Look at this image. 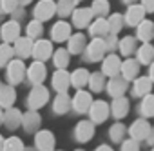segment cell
Returning <instances> with one entry per match:
<instances>
[{
    "label": "cell",
    "mask_w": 154,
    "mask_h": 151,
    "mask_svg": "<svg viewBox=\"0 0 154 151\" xmlns=\"http://www.w3.org/2000/svg\"><path fill=\"white\" fill-rule=\"evenodd\" d=\"M103 40H105V47H107V51H109V53H114V51H116V47H118L116 35H112V33H111V37L103 38Z\"/></svg>",
    "instance_id": "44"
},
{
    "label": "cell",
    "mask_w": 154,
    "mask_h": 151,
    "mask_svg": "<svg viewBox=\"0 0 154 151\" xmlns=\"http://www.w3.org/2000/svg\"><path fill=\"white\" fill-rule=\"evenodd\" d=\"M2 147H4V138L0 137V149H2Z\"/></svg>",
    "instance_id": "51"
},
{
    "label": "cell",
    "mask_w": 154,
    "mask_h": 151,
    "mask_svg": "<svg viewBox=\"0 0 154 151\" xmlns=\"http://www.w3.org/2000/svg\"><path fill=\"white\" fill-rule=\"evenodd\" d=\"M22 124H24V127H26V131H36V127L40 126V115L36 113V111H29V113H26L24 117H22Z\"/></svg>",
    "instance_id": "24"
},
{
    "label": "cell",
    "mask_w": 154,
    "mask_h": 151,
    "mask_svg": "<svg viewBox=\"0 0 154 151\" xmlns=\"http://www.w3.org/2000/svg\"><path fill=\"white\" fill-rule=\"evenodd\" d=\"M89 86L93 91H102L103 86H105V73H93L89 75Z\"/></svg>",
    "instance_id": "31"
},
{
    "label": "cell",
    "mask_w": 154,
    "mask_h": 151,
    "mask_svg": "<svg viewBox=\"0 0 154 151\" xmlns=\"http://www.w3.org/2000/svg\"><path fill=\"white\" fill-rule=\"evenodd\" d=\"M107 89H109V93L116 98V97H122L123 93H125V89H127V80L125 79H112L111 82H109V86H107Z\"/></svg>",
    "instance_id": "22"
},
{
    "label": "cell",
    "mask_w": 154,
    "mask_h": 151,
    "mask_svg": "<svg viewBox=\"0 0 154 151\" xmlns=\"http://www.w3.org/2000/svg\"><path fill=\"white\" fill-rule=\"evenodd\" d=\"M91 35L96 38H105L109 35V24L107 20H103V17H98V20L91 24Z\"/></svg>",
    "instance_id": "17"
},
{
    "label": "cell",
    "mask_w": 154,
    "mask_h": 151,
    "mask_svg": "<svg viewBox=\"0 0 154 151\" xmlns=\"http://www.w3.org/2000/svg\"><path fill=\"white\" fill-rule=\"evenodd\" d=\"M91 11L96 17H105L109 13V2L107 0H94L93 6H91Z\"/></svg>",
    "instance_id": "33"
},
{
    "label": "cell",
    "mask_w": 154,
    "mask_h": 151,
    "mask_svg": "<svg viewBox=\"0 0 154 151\" xmlns=\"http://www.w3.org/2000/svg\"><path fill=\"white\" fill-rule=\"evenodd\" d=\"M91 104H93V97H91V93L82 91V89L76 93V97L72 98V108L78 111V113H85V111L91 108Z\"/></svg>",
    "instance_id": "6"
},
{
    "label": "cell",
    "mask_w": 154,
    "mask_h": 151,
    "mask_svg": "<svg viewBox=\"0 0 154 151\" xmlns=\"http://www.w3.org/2000/svg\"><path fill=\"white\" fill-rule=\"evenodd\" d=\"M36 147L40 151H53L54 147V137L51 131H38L36 133Z\"/></svg>",
    "instance_id": "11"
},
{
    "label": "cell",
    "mask_w": 154,
    "mask_h": 151,
    "mask_svg": "<svg viewBox=\"0 0 154 151\" xmlns=\"http://www.w3.org/2000/svg\"><path fill=\"white\" fill-rule=\"evenodd\" d=\"M71 84L74 88H78V89H82L84 86H87L89 84V73H87V69H76L71 75Z\"/></svg>",
    "instance_id": "21"
},
{
    "label": "cell",
    "mask_w": 154,
    "mask_h": 151,
    "mask_svg": "<svg viewBox=\"0 0 154 151\" xmlns=\"http://www.w3.org/2000/svg\"><path fill=\"white\" fill-rule=\"evenodd\" d=\"M143 15H145V8L143 6H131L127 9V15H125V20L129 26H138L141 20H143Z\"/></svg>",
    "instance_id": "15"
},
{
    "label": "cell",
    "mask_w": 154,
    "mask_h": 151,
    "mask_svg": "<svg viewBox=\"0 0 154 151\" xmlns=\"http://www.w3.org/2000/svg\"><path fill=\"white\" fill-rule=\"evenodd\" d=\"M122 151H140V147H138V140H134V138L125 140L123 146H122Z\"/></svg>",
    "instance_id": "45"
},
{
    "label": "cell",
    "mask_w": 154,
    "mask_h": 151,
    "mask_svg": "<svg viewBox=\"0 0 154 151\" xmlns=\"http://www.w3.org/2000/svg\"><path fill=\"white\" fill-rule=\"evenodd\" d=\"M69 86H71V75L65 69H58L53 75V88L58 93H65L69 89Z\"/></svg>",
    "instance_id": "4"
},
{
    "label": "cell",
    "mask_w": 154,
    "mask_h": 151,
    "mask_svg": "<svg viewBox=\"0 0 154 151\" xmlns=\"http://www.w3.org/2000/svg\"><path fill=\"white\" fill-rule=\"evenodd\" d=\"M42 22L40 20H33V22H29L27 24V35H29V38H38L40 35H42Z\"/></svg>",
    "instance_id": "40"
},
{
    "label": "cell",
    "mask_w": 154,
    "mask_h": 151,
    "mask_svg": "<svg viewBox=\"0 0 154 151\" xmlns=\"http://www.w3.org/2000/svg\"><path fill=\"white\" fill-rule=\"evenodd\" d=\"M15 98H17V95L11 86H0V106L9 108L15 102Z\"/></svg>",
    "instance_id": "28"
},
{
    "label": "cell",
    "mask_w": 154,
    "mask_h": 151,
    "mask_svg": "<svg viewBox=\"0 0 154 151\" xmlns=\"http://www.w3.org/2000/svg\"><path fill=\"white\" fill-rule=\"evenodd\" d=\"M51 35H53V38H54V40H58V42L67 40V38H69V35H71V26H69L67 22H58V24H54V27H53Z\"/></svg>",
    "instance_id": "19"
},
{
    "label": "cell",
    "mask_w": 154,
    "mask_h": 151,
    "mask_svg": "<svg viewBox=\"0 0 154 151\" xmlns=\"http://www.w3.org/2000/svg\"><path fill=\"white\" fill-rule=\"evenodd\" d=\"M20 35V26L17 20H11V22H6L2 26V38L6 42H15Z\"/></svg>",
    "instance_id": "13"
},
{
    "label": "cell",
    "mask_w": 154,
    "mask_h": 151,
    "mask_svg": "<svg viewBox=\"0 0 154 151\" xmlns=\"http://www.w3.org/2000/svg\"><path fill=\"white\" fill-rule=\"evenodd\" d=\"M2 149H4V151H24V146H22L20 138L13 137V138H8V140L4 142V147H2Z\"/></svg>",
    "instance_id": "41"
},
{
    "label": "cell",
    "mask_w": 154,
    "mask_h": 151,
    "mask_svg": "<svg viewBox=\"0 0 154 151\" xmlns=\"http://www.w3.org/2000/svg\"><path fill=\"white\" fill-rule=\"evenodd\" d=\"M74 135H76V138H78L80 142H87V140L94 135V126H93V122H80L78 126H76Z\"/></svg>",
    "instance_id": "16"
},
{
    "label": "cell",
    "mask_w": 154,
    "mask_h": 151,
    "mask_svg": "<svg viewBox=\"0 0 154 151\" xmlns=\"http://www.w3.org/2000/svg\"><path fill=\"white\" fill-rule=\"evenodd\" d=\"M127 111H129V100L123 97H116L112 102V115L118 118H123L127 115Z\"/></svg>",
    "instance_id": "27"
},
{
    "label": "cell",
    "mask_w": 154,
    "mask_h": 151,
    "mask_svg": "<svg viewBox=\"0 0 154 151\" xmlns=\"http://www.w3.org/2000/svg\"><path fill=\"white\" fill-rule=\"evenodd\" d=\"M51 53H53V47H51V42H47V40H38L31 49V55L40 62L47 60L51 56Z\"/></svg>",
    "instance_id": "8"
},
{
    "label": "cell",
    "mask_w": 154,
    "mask_h": 151,
    "mask_svg": "<svg viewBox=\"0 0 154 151\" xmlns=\"http://www.w3.org/2000/svg\"><path fill=\"white\" fill-rule=\"evenodd\" d=\"M150 88H152V80L150 77H140L136 82H134V93L140 95V97H145L150 93Z\"/></svg>",
    "instance_id": "26"
},
{
    "label": "cell",
    "mask_w": 154,
    "mask_h": 151,
    "mask_svg": "<svg viewBox=\"0 0 154 151\" xmlns=\"http://www.w3.org/2000/svg\"><path fill=\"white\" fill-rule=\"evenodd\" d=\"M96 151H112V149H111L109 146H100V147H98Z\"/></svg>",
    "instance_id": "48"
},
{
    "label": "cell",
    "mask_w": 154,
    "mask_h": 151,
    "mask_svg": "<svg viewBox=\"0 0 154 151\" xmlns=\"http://www.w3.org/2000/svg\"><path fill=\"white\" fill-rule=\"evenodd\" d=\"M154 37V24L150 20H141L138 24V38H141L143 42H149Z\"/></svg>",
    "instance_id": "20"
},
{
    "label": "cell",
    "mask_w": 154,
    "mask_h": 151,
    "mask_svg": "<svg viewBox=\"0 0 154 151\" xmlns=\"http://www.w3.org/2000/svg\"><path fill=\"white\" fill-rule=\"evenodd\" d=\"M24 75H26V66L20 60L9 62V67H8V79H9V82H13V84L22 82L24 80Z\"/></svg>",
    "instance_id": "7"
},
{
    "label": "cell",
    "mask_w": 154,
    "mask_h": 151,
    "mask_svg": "<svg viewBox=\"0 0 154 151\" xmlns=\"http://www.w3.org/2000/svg\"><path fill=\"white\" fill-rule=\"evenodd\" d=\"M69 106H71V98H69L65 93H60V95L56 97V100H54V111H56L58 115H63V113H67Z\"/></svg>",
    "instance_id": "32"
},
{
    "label": "cell",
    "mask_w": 154,
    "mask_h": 151,
    "mask_svg": "<svg viewBox=\"0 0 154 151\" xmlns=\"http://www.w3.org/2000/svg\"><path fill=\"white\" fill-rule=\"evenodd\" d=\"M125 4H132V2H136V0H123Z\"/></svg>",
    "instance_id": "52"
},
{
    "label": "cell",
    "mask_w": 154,
    "mask_h": 151,
    "mask_svg": "<svg viewBox=\"0 0 154 151\" xmlns=\"http://www.w3.org/2000/svg\"><path fill=\"white\" fill-rule=\"evenodd\" d=\"M74 2H76V0H60L58 6H56V11H58L62 17H67V15L74 9Z\"/></svg>",
    "instance_id": "39"
},
{
    "label": "cell",
    "mask_w": 154,
    "mask_h": 151,
    "mask_svg": "<svg viewBox=\"0 0 154 151\" xmlns=\"http://www.w3.org/2000/svg\"><path fill=\"white\" fill-rule=\"evenodd\" d=\"M105 53H107L105 40H103V38H94V40L87 46V53H85V56H87L91 62H96V60H100Z\"/></svg>",
    "instance_id": "3"
},
{
    "label": "cell",
    "mask_w": 154,
    "mask_h": 151,
    "mask_svg": "<svg viewBox=\"0 0 154 151\" xmlns=\"http://www.w3.org/2000/svg\"><path fill=\"white\" fill-rule=\"evenodd\" d=\"M138 71H140V64L136 60H132V58H129V60H125L122 64V73H123V79L125 80L136 79L138 77Z\"/></svg>",
    "instance_id": "18"
},
{
    "label": "cell",
    "mask_w": 154,
    "mask_h": 151,
    "mask_svg": "<svg viewBox=\"0 0 154 151\" xmlns=\"http://www.w3.org/2000/svg\"><path fill=\"white\" fill-rule=\"evenodd\" d=\"M84 47H85V37L84 35H74L71 40H69V51L72 53V55H76V53H82L84 51Z\"/></svg>",
    "instance_id": "30"
},
{
    "label": "cell",
    "mask_w": 154,
    "mask_h": 151,
    "mask_svg": "<svg viewBox=\"0 0 154 151\" xmlns=\"http://www.w3.org/2000/svg\"><path fill=\"white\" fill-rule=\"evenodd\" d=\"M150 133V126L147 120H136L131 126V138L134 140H145Z\"/></svg>",
    "instance_id": "9"
},
{
    "label": "cell",
    "mask_w": 154,
    "mask_h": 151,
    "mask_svg": "<svg viewBox=\"0 0 154 151\" xmlns=\"http://www.w3.org/2000/svg\"><path fill=\"white\" fill-rule=\"evenodd\" d=\"M138 60H140L141 64H150V62L154 60V47H152L149 42H145V44L138 49Z\"/></svg>",
    "instance_id": "29"
},
{
    "label": "cell",
    "mask_w": 154,
    "mask_h": 151,
    "mask_svg": "<svg viewBox=\"0 0 154 151\" xmlns=\"http://www.w3.org/2000/svg\"><path fill=\"white\" fill-rule=\"evenodd\" d=\"M120 71H122V62H120V58H118L114 53L109 55V56H105V60H103V73L109 75V77H116Z\"/></svg>",
    "instance_id": "12"
},
{
    "label": "cell",
    "mask_w": 154,
    "mask_h": 151,
    "mask_svg": "<svg viewBox=\"0 0 154 151\" xmlns=\"http://www.w3.org/2000/svg\"><path fill=\"white\" fill-rule=\"evenodd\" d=\"M18 8V0H0V13H13Z\"/></svg>",
    "instance_id": "42"
},
{
    "label": "cell",
    "mask_w": 154,
    "mask_h": 151,
    "mask_svg": "<svg viewBox=\"0 0 154 151\" xmlns=\"http://www.w3.org/2000/svg\"><path fill=\"white\" fill-rule=\"evenodd\" d=\"M31 0H18V4H22V6H26V4H29Z\"/></svg>",
    "instance_id": "50"
},
{
    "label": "cell",
    "mask_w": 154,
    "mask_h": 151,
    "mask_svg": "<svg viewBox=\"0 0 154 151\" xmlns=\"http://www.w3.org/2000/svg\"><path fill=\"white\" fill-rule=\"evenodd\" d=\"M89 113H91L93 122H98V124H100V122H103V120L109 117V106H107L103 100H96V102L91 104Z\"/></svg>",
    "instance_id": "5"
},
{
    "label": "cell",
    "mask_w": 154,
    "mask_h": 151,
    "mask_svg": "<svg viewBox=\"0 0 154 151\" xmlns=\"http://www.w3.org/2000/svg\"><path fill=\"white\" fill-rule=\"evenodd\" d=\"M54 11H56V4L53 0H40L35 8V17H36V20L44 22V20H49L54 15Z\"/></svg>",
    "instance_id": "2"
},
{
    "label": "cell",
    "mask_w": 154,
    "mask_h": 151,
    "mask_svg": "<svg viewBox=\"0 0 154 151\" xmlns=\"http://www.w3.org/2000/svg\"><path fill=\"white\" fill-rule=\"evenodd\" d=\"M24 151H35V149H31V147H29V149H26V147H24Z\"/></svg>",
    "instance_id": "54"
},
{
    "label": "cell",
    "mask_w": 154,
    "mask_h": 151,
    "mask_svg": "<svg viewBox=\"0 0 154 151\" xmlns=\"http://www.w3.org/2000/svg\"><path fill=\"white\" fill-rule=\"evenodd\" d=\"M141 6L145 11H154V0H141Z\"/></svg>",
    "instance_id": "46"
},
{
    "label": "cell",
    "mask_w": 154,
    "mask_h": 151,
    "mask_svg": "<svg viewBox=\"0 0 154 151\" xmlns=\"http://www.w3.org/2000/svg\"><path fill=\"white\" fill-rule=\"evenodd\" d=\"M118 47H120V53L122 55H131L136 49V38L125 37V38H122V42L118 44Z\"/></svg>",
    "instance_id": "35"
},
{
    "label": "cell",
    "mask_w": 154,
    "mask_h": 151,
    "mask_svg": "<svg viewBox=\"0 0 154 151\" xmlns=\"http://www.w3.org/2000/svg\"><path fill=\"white\" fill-rule=\"evenodd\" d=\"M31 49H33V44H31V38H17L15 40V53H18L22 58L29 56L31 55Z\"/></svg>",
    "instance_id": "25"
},
{
    "label": "cell",
    "mask_w": 154,
    "mask_h": 151,
    "mask_svg": "<svg viewBox=\"0 0 154 151\" xmlns=\"http://www.w3.org/2000/svg\"><path fill=\"white\" fill-rule=\"evenodd\" d=\"M67 64H69V53H67L65 49H58V51L54 53V66H56L58 69H63Z\"/></svg>",
    "instance_id": "38"
},
{
    "label": "cell",
    "mask_w": 154,
    "mask_h": 151,
    "mask_svg": "<svg viewBox=\"0 0 154 151\" xmlns=\"http://www.w3.org/2000/svg\"><path fill=\"white\" fill-rule=\"evenodd\" d=\"M141 113L145 117H152L154 115V95H145V98L141 102Z\"/></svg>",
    "instance_id": "36"
},
{
    "label": "cell",
    "mask_w": 154,
    "mask_h": 151,
    "mask_svg": "<svg viewBox=\"0 0 154 151\" xmlns=\"http://www.w3.org/2000/svg\"><path fill=\"white\" fill-rule=\"evenodd\" d=\"M0 122H4V113L0 111Z\"/></svg>",
    "instance_id": "53"
},
{
    "label": "cell",
    "mask_w": 154,
    "mask_h": 151,
    "mask_svg": "<svg viewBox=\"0 0 154 151\" xmlns=\"http://www.w3.org/2000/svg\"><path fill=\"white\" fill-rule=\"evenodd\" d=\"M107 24H109V33L116 35V33L122 29V26H123V17H122L120 13H114V15H111V17H109Z\"/></svg>",
    "instance_id": "34"
},
{
    "label": "cell",
    "mask_w": 154,
    "mask_h": 151,
    "mask_svg": "<svg viewBox=\"0 0 154 151\" xmlns=\"http://www.w3.org/2000/svg\"><path fill=\"white\" fill-rule=\"evenodd\" d=\"M91 18H93L91 8H89V9H87V8H80V9H76L74 15H72V22H74L76 27H85V26L91 22Z\"/></svg>",
    "instance_id": "14"
},
{
    "label": "cell",
    "mask_w": 154,
    "mask_h": 151,
    "mask_svg": "<svg viewBox=\"0 0 154 151\" xmlns=\"http://www.w3.org/2000/svg\"><path fill=\"white\" fill-rule=\"evenodd\" d=\"M147 140H149L150 144H154V127H150V133H149V137H147Z\"/></svg>",
    "instance_id": "47"
},
{
    "label": "cell",
    "mask_w": 154,
    "mask_h": 151,
    "mask_svg": "<svg viewBox=\"0 0 154 151\" xmlns=\"http://www.w3.org/2000/svg\"><path fill=\"white\" fill-rule=\"evenodd\" d=\"M152 151H154V149H152Z\"/></svg>",
    "instance_id": "55"
},
{
    "label": "cell",
    "mask_w": 154,
    "mask_h": 151,
    "mask_svg": "<svg viewBox=\"0 0 154 151\" xmlns=\"http://www.w3.org/2000/svg\"><path fill=\"white\" fill-rule=\"evenodd\" d=\"M27 79H29V82L31 84H42L44 82V79H45V66L38 60V62H35L31 67H29V71H27Z\"/></svg>",
    "instance_id": "10"
},
{
    "label": "cell",
    "mask_w": 154,
    "mask_h": 151,
    "mask_svg": "<svg viewBox=\"0 0 154 151\" xmlns=\"http://www.w3.org/2000/svg\"><path fill=\"white\" fill-rule=\"evenodd\" d=\"M11 58H13V47L9 44H2L0 46V66L9 64Z\"/></svg>",
    "instance_id": "37"
},
{
    "label": "cell",
    "mask_w": 154,
    "mask_h": 151,
    "mask_svg": "<svg viewBox=\"0 0 154 151\" xmlns=\"http://www.w3.org/2000/svg\"><path fill=\"white\" fill-rule=\"evenodd\" d=\"M150 80H154V62H150Z\"/></svg>",
    "instance_id": "49"
},
{
    "label": "cell",
    "mask_w": 154,
    "mask_h": 151,
    "mask_svg": "<svg viewBox=\"0 0 154 151\" xmlns=\"http://www.w3.org/2000/svg\"><path fill=\"white\" fill-rule=\"evenodd\" d=\"M20 122H22V115H20V111H18V109L9 108V109L4 113V124H6L9 129L18 127V126H20Z\"/></svg>",
    "instance_id": "23"
},
{
    "label": "cell",
    "mask_w": 154,
    "mask_h": 151,
    "mask_svg": "<svg viewBox=\"0 0 154 151\" xmlns=\"http://www.w3.org/2000/svg\"><path fill=\"white\" fill-rule=\"evenodd\" d=\"M47 97H49L47 89H45L42 84H36V86L31 89V93H29L27 106H29L31 109H38V108H42V106L47 102Z\"/></svg>",
    "instance_id": "1"
},
{
    "label": "cell",
    "mask_w": 154,
    "mask_h": 151,
    "mask_svg": "<svg viewBox=\"0 0 154 151\" xmlns=\"http://www.w3.org/2000/svg\"><path fill=\"white\" fill-rule=\"evenodd\" d=\"M109 135H111V138H112L114 142H120V140L123 138V135H125V127H123L122 124H114V126L111 127Z\"/></svg>",
    "instance_id": "43"
}]
</instances>
